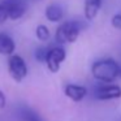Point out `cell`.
Segmentation results:
<instances>
[{"label":"cell","mask_w":121,"mask_h":121,"mask_svg":"<svg viewBox=\"0 0 121 121\" xmlns=\"http://www.w3.org/2000/svg\"><path fill=\"white\" fill-rule=\"evenodd\" d=\"M66 57L65 50L61 47H50L47 52V57H46L44 63L47 64V68L50 69V72L52 73H57L60 65Z\"/></svg>","instance_id":"277c9868"},{"label":"cell","mask_w":121,"mask_h":121,"mask_svg":"<svg viewBox=\"0 0 121 121\" xmlns=\"http://www.w3.org/2000/svg\"><path fill=\"white\" fill-rule=\"evenodd\" d=\"M46 17L51 22H59L64 17L63 7L59 4H51L46 8Z\"/></svg>","instance_id":"30bf717a"},{"label":"cell","mask_w":121,"mask_h":121,"mask_svg":"<svg viewBox=\"0 0 121 121\" xmlns=\"http://www.w3.org/2000/svg\"><path fill=\"white\" fill-rule=\"evenodd\" d=\"M5 104H7V98H5V94H4L1 90H0V109L5 108Z\"/></svg>","instance_id":"2e32d148"},{"label":"cell","mask_w":121,"mask_h":121,"mask_svg":"<svg viewBox=\"0 0 121 121\" xmlns=\"http://www.w3.org/2000/svg\"><path fill=\"white\" fill-rule=\"evenodd\" d=\"M8 11V18L20 20L27 9V0H3Z\"/></svg>","instance_id":"8992f818"},{"label":"cell","mask_w":121,"mask_h":121,"mask_svg":"<svg viewBox=\"0 0 121 121\" xmlns=\"http://www.w3.org/2000/svg\"><path fill=\"white\" fill-rule=\"evenodd\" d=\"M8 72L16 82H22L27 76V65L20 55H11L8 59Z\"/></svg>","instance_id":"3957f363"},{"label":"cell","mask_w":121,"mask_h":121,"mask_svg":"<svg viewBox=\"0 0 121 121\" xmlns=\"http://www.w3.org/2000/svg\"><path fill=\"white\" fill-rule=\"evenodd\" d=\"M112 26L116 27V29H120L121 30V14H116L115 17L112 18Z\"/></svg>","instance_id":"9a60e30c"},{"label":"cell","mask_w":121,"mask_h":121,"mask_svg":"<svg viewBox=\"0 0 121 121\" xmlns=\"http://www.w3.org/2000/svg\"><path fill=\"white\" fill-rule=\"evenodd\" d=\"M24 118H25V121H42L37 115H35V112H33V111H30V109L25 111Z\"/></svg>","instance_id":"5bb4252c"},{"label":"cell","mask_w":121,"mask_h":121,"mask_svg":"<svg viewBox=\"0 0 121 121\" xmlns=\"http://www.w3.org/2000/svg\"><path fill=\"white\" fill-rule=\"evenodd\" d=\"M82 30V24L78 21H65L56 30V42L60 44L73 43L78 39Z\"/></svg>","instance_id":"7a4b0ae2"},{"label":"cell","mask_w":121,"mask_h":121,"mask_svg":"<svg viewBox=\"0 0 121 121\" xmlns=\"http://www.w3.org/2000/svg\"><path fill=\"white\" fill-rule=\"evenodd\" d=\"M8 20V11H7L5 4L3 3V0H0V25Z\"/></svg>","instance_id":"4fadbf2b"},{"label":"cell","mask_w":121,"mask_h":121,"mask_svg":"<svg viewBox=\"0 0 121 121\" xmlns=\"http://www.w3.org/2000/svg\"><path fill=\"white\" fill-rule=\"evenodd\" d=\"M35 34H37V38L42 42L47 40L50 38V30L48 27H46L44 25H38L37 26V30H35Z\"/></svg>","instance_id":"8fae6325"},{"label":"cell","mask_w":121,"mask_h":121,"mask_svg":"<svg viewBox=\"0 0 121 121\" xmlns=\"http://www.w3.org/2000/svg\"><path fill=\"white\" fill-rule=\"evenodd\" d=\"M65 95L74 102H81L87 94V89L81 85H66L64 89Z\"/></svg>","instance_id":"52a82bcc"},{"label":"cell","mask_w":121,"mask_h":121,"mask_svg":"<svg viewBox=\"0 0 121 121\" xmlns=\"http://www.w3.org/2000/svg\"><path fill=\"white\" fill-rule=\"evenodd\" d=\"M33 1H40V0H33Z\"/></svg>","instance_id":"e0dca14e"},{"label":"cell","mask_w":121,"mask_h":121,"mask_svg":"<svg viewBox=\"0 0 121 121\" xmlns=\"http://www.w3.org/2000/svg\"><path fill=\"white\" fill-rule=\"evenodd\" d=\"M102 7V0H85L83 13L87 20H94Z\"/></svg>","instance_id":"9c48e42d"},{"label":"cell","mask_w":121,"mask_h":121,"mask_svg":"<svg viewBox=\"0 0 121 121\" xmlns=\"http://www.w3.org/2000/svg\"><path fill=\"white\" fill-rule=\"evenodd\" d=\"M91 73L98 81L109 83L117 78L120 73V66L113 59H102L92 64Z\"/></svg>","instance_id":"6da1fadb"},{"label":"cell","mask_w":121,"mask_h":121,"mask_svg":"<svg viewBox=\"0 0 121 121\" xmlns=\"http://www.w3.org/2000/svg\"><path fill=\"white\" fill-rule=\"evenodd\" d=\"M94 96L98 100H112L121 98V87L117 85H100L94 90Z\"/></svg>","instance_id":"5b68a950"},{"label":"cell","mask_w":121,"mask_h":121,"mask_svg":"<svg viewBox=\"0 0 121 121\" xmlns=\"http://www.w3.org/2000/svg\"><path fill=\"white\" fill-rule=\"evenodd\" d=\"M16 50L14 40L5 33H0V53L1 55H13Z\"/></svg>","instance_id":"ba28073f"},{"label":"cell","mask_w":121,"mask_h":121,"mask_svg":"<svg viewBox=\"0 0 121 121\" xmlns=\"http://www.w3.org/2000/svg\"><path fill=\"white\" fill-rule=\"evenodd\" d=\"M118 74H121V68H120V73H118Z\"/></svg>","instance_id":"ac0fdd59"},{"label":"cell","mask_w":121,"mask_h":121,"mask_svg":"<svg viewBox=\"0 0 121 121\" xmlns=\"http://www.w3.org/2000/svg\"><path fill=\"white\" fill-rule=\"evenodd\" d=\"M50 48L48 47H44V46H42V47H38L37 50H35V59H37L39 63H44L46 61V57H47V52Z\"/></svg>","instance_id":"7c38bea8"}]
</instances>
